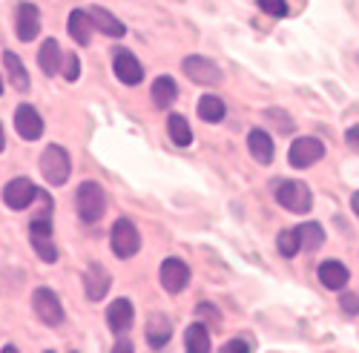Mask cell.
<instances>
[{"instance_id": "24", "label": "cell", "mask_w": 359, "mask_h": 353, "mask_svg": "<svg viewBox=\"0 0 359 353\" xmlns=\"http://www.w3.org/2000/svg\"><path fill=\"white\" fill-rule=\"evenodd\" d=\"M224 115H227V106H224V101L219 95H204L198 101V118L204 124H222Z\"/></svg>"}, {"instance_id": "11", "label": "cell", "mask_w": 359, "mask_h": 353, "mask_svg": "<svg viewBox=\"0 0 359 353\" xmlns=\"http://www.w3.org/2000/svg\"><path fill=\"white\" fill-rule=\"evenodd\" d=\"M15 130L23 141H38L43 135V118L35 106H29V104H20L15 109Z\"/></svg>"}, {"instance_id": "13", "label": "cell", "mask_w": 359, "mask_h": 353, "mask_svg": "<svg viewBox=\"0 0 359 353\" xmlns=\"http://www.w3.org/2000/svg\"><path fill=\"white\" fill-rule=\"evenodd\" d=\"M133 319H135V307H133L130 299H115L107 307V325L115 336H124L133 328Z\"/></svg>"}, {"instance_id": "34", "label": "cell", "mask_w": 359, "mask_h": 353, "mask_svg": "<svg viewBox=\"0 0 359 353\" xmlns=\"http://www.w3.org/2000/svg\"><path fill=\"white\" fill-rule=\"evenodd\" d=\"M248 350H250V345L242 342V339H233V342H227V345L222 347V353H248Z\"/></svg>"}, {"instance_id": "10", "label": "cell", "mask_w": 359, "mask_h": 353, "mask_svg": "<svg viewBox=\"0 0 359 353\" xmlns=\"http://www.w3.org/2000/svg\"><path fill=\"white\" fill-rule=\"evenodd\" d=\"M15 32L23 43L35 41L38 32H41V9L35 4H18V12H15Z\"/></svg>"}, {"instance_id": "1", "label": "cell", "mask_w": 359, "mask_h": 353, "mask_svg": "<svg viewBox=\"0 0 359 353\" xmlns=\"http://www.w3.org/2000/svg\"><path fill=\"white\" fill-rule=\"evenodd\" d=\"M273 195L276 201L287 213H296V216H305L313 210V193L305 181H296V179H279L276 187H273Z\"/></svg>"}, {"instance_id": "36", "label": "cell", "mask_w": 359, "mask_h": 353, "mask_svg": "<svg viewBox=\"0 0 359 353\" xmlns=\"http://www.w3.org/2000/svg\"><path fill=\"white\" fill-rule=\"evenodd\" d=\"M351 210H353V213L359 216V190H356V193L351 195Z\"/></svg>"}, {"instance_id": "2", "label": "cell", "mask_w": 359, "mask_h": 353, "mask_svg": "<svg viewBox=\"0 0 359 353\" xmlns=\"http://www.w3.org/2000/svg\"><path fill=\"white\" fill-rule=\"evenodd\" d=\"M69 172H72L69 153L64 150L61 144H49L46 150L41 153V175L46 179V184L64 187V184L69 181Z\"/></svg>"}, {"instance_id": "28", "label": "cell", "mask_w": 359, "mask_h": 353, "mask_svg": "<svg viewBox=\"0 0 359 353\" xmlns=\"http://www.w3.org/2000/svg\"><path fill=\"white\" fill-rule=\"evenodd\" d=\"M276 247H279V253H282L285 258H293L299 250H302V247H299V233H296V227L276 235Z\"/></svg>"}, {"instance_id": "23", "label": "cell", "mask_w": 359, "mask_h": 353, "mask_svg": "<svg viewBox=\"0 0 359 353\" xmlns=\"http://www.w3.org/2000/svg\"><path fill=\"white\" fill-rule=\"evenodd\" d=\"M167 135H170V141H172L175 146H190V144H193L190 121H187L184 115H178V112H172V115L167 118Z\"/></svg>"}, {"instance_id": "26", "label": "cell", "mask_w": 359, "mask_h": 353, "mask_svg": "<svg viewBox=\"0 0 359 353\" xmlns=\"http://www.w3.org/2000/svg\"><path fill=\"white\" fill-rule=\"evenodd\" d=\"M4 64H6V72H9V81L18 92H26L29 90V72L23 69V61L15 55V52H4Z\"/></svg>"}, {"instance_id": "8", "label": "cell", "mask_w": 359, "mask_h": 353, "mask_svg": "<svg viewBox=\"0 0 359 353\" xmlns=\"http://www.w3.org/2000/svg\"><path fill=\"white\" fill-rule=\"evenodd\" d=\"M38 193L41 190L32 184V179L18 175V179H12L4 187V201H6V207H12V210H26V207H32V201L38 198Z\"/></svg>"}, {"instance_id": "14", "label": "cell", "mask_w": 359, "mask_h": 353, "mask_svg": "<svg viewBox=\"0 0 359 353\" xmlns=\"http://www.w3.org/2000/svg\"><path fill=\"white\" fill-rule=\"evenodd\" d=\"M67 32H69V38L78 46H89V41H93V32H95V23H93V15H89V9H72L69 12Z\"/></svg>"}, {"instance_id": "4", "label": "cell", "mask_w": 359, "mask_h": 353, "mask_svg": "<svg viewBox=\"0 0 359 353\" xmlns=\"http://www.w3.org/2000/svg\"><path fill=\"white\" fill-rule=\"evenodd\" d=\"M109 244L115 258H133L141 250V233L130 219H118L109 233Z\"/></svg>"}, {"instance_id": "37", "label": "cell", "mask_w": 359, "mask_h": 353, "mask_svg": "<svg viewBox=\"0 0 359 353\" xmlns=\"http://www.w3.org/2000/svg\"><path fill=\"white\" fill-rule=\"evenodd\" d=\"M6 150V135H4V124H0V153Z\"/></svg>"}, {"instance_id": "35", "label": "cell", "mask_w": 359, "mask_h": 353, "mask_svg": "<svg viewBox=\"0 0 359 353\" xmlns=\"http://www.w3.org/2000/svg\"><path fill=\"white\" fill-rule=\"evenodd\" d=\"M345 141H348L351 150H359V124H356V127H351V130L345 132Z\"/></svg>"}, {"instance_id": "9", "label": "cell", "mask_w": 359, "mask_h": 353, "mask_svg": "<svg viewBox=\"0 0 359 353\" xmlns=\"http://www.w3.org/2000/svg\"><path fill=\"white\" fill-rule=\"evenodd\" d=\"M112 69H115V78L127 83V86H135L144 81V67L141 61L130 52V49H118L115 57H112Z\"/></svg>"}, {"instance_id": "25", "label": "cell", "mask_w": 359, "mask_h": 353, "mask_svg": "<svg viewBox=\"0 0 359 353\" xmlns=\"http://www.w3.org/2000/svg\"><path fill=\"white\" fill-rule=\"evenodd\" d=\"M184 350L187 353H207L210 350V333H207V325L193 321V325L184 331Z\"/></svg>"}, {"instance_id": "6", "label": "cell", "mask_w": 359, "mask_h": 353, "mask_svg": "<svg viewBox=\"0 0 359 353\" xmlns=\"http://www.w3.org/2000/svg\"><path fill=\"white\" fill-rule=\"evenodd\" d=\"M182 69L198 86H213L222 81V69L216 67V61H210V57H204V55H187L182 61Z\"/></svg>"}, {"instance_id": "16", "label": "cell", "mask_w": 359, "mask_h": 353, "mask_svg": "<svg viewBox=\"0 0 359 353\" xmlns=\"http://www.w3.org/2000/svg\"><path fill=\"white\" fill-rule=\"evenodd\" d=\"M38 67L46 78L57 75L64 69V52H61V43H57L55 38H46L41 43V52H38Z\"/></svg>"}, {"instance_id": "38", "label": "cell", "mask_w": 359, "mask_h": 353, "mask_svg": "<svg viewBox=\"0 0 359 353\" xmlns=\"http://www.w3.org/2000/svg\"><path fill=\"white\" fill-rule=\"evenodd\" d=\"M0 92H4V78H0Z\"/></svg>"}, {"instance_id": "3", "label": "cell", "mask_w": 359, "mask_h": 353, "mask_svg": "<svg viewBox=\"0 0 359 353\" xmlns=\"http://www.w3.org/2000/svg\"><path fill=\"white\" fill-rule=\"evenodd\" d=\"M75 210H78L81 221H86V224L101 221V216H104V210H107V195H104V190H101L95 181H83V184L78 187V195H75Z\"/></svg>"}, {"instance_id": "19", "label": "cell", "mask_w": 359, "mask_h": 353, "mask_svg": "<svg viewBox=\"0 0 359 353\" xmlns=\"http://www.w3.org/2000/svg\"><path fill=\"white\" fill-rule=\"evenodd\" d=\"M89 15H93V23H95V29H98L101 35H107V38H124L127 35V26L118 20L109 9L93 6V9H89Z\"/></svg>"}, {"instance_id": "17", "label": "cell", "mask_w": 359, "mask_h": 353, "mask_svg": "<svg viewBox=\"0 0 359 353\" xmlns=\"http://www.w3.org/2000/svg\"><path fill=\"white\" fill-rule=\"evenodd\" d=\"M348 279H351V273H348V268H345L342 261L327 258V261L319 264V282H322V287H327V290H342V287L348 284Z\"/></svg>"}, {"instance_id": "22", "label": "cell", "mask_w": 359, "mask_h": 353, "mask_svg": "<svg viewBox=\"0 0 359 353\" xmlns=\"http://www.w3.org/2000/svg\"><path fill=\"white\" fill-rule=\"evenodd\" d=\"M296 233H299V247H302L305 253H313V250H319V247L325 244V230H322L319 221H305V224H299Z\"/></svg>"}, {"instance_id": "15", "label": "cell", "mask_w": 359, "mask_h": 353, "mask_svg": "<svg viewBox=\"0 0 359 353\" xmlns=\"http://www.w3.org/2000/svg\"><path fill=\"white\" fill-rule=\"evenodd\" d=\"M109 273L101 268V264H89L86 273H83V290H86V299L89 302H101L107 293H109Z\"/></svg>"}, {"instance_id": "18", "label": "cell", "mask_w": 359, "mask_h": 353, "mask_svg": "<svg viewBox=\"0 0 359 353\" xmlns=\"http://www.w3.org/2000/svg\"><path fill=\"white\" fill-rule=\"evenodd\" d=\"M248 150H250V155H253L262 167H267V164L273 161V138L267 135L264 130L256 127V130L248 132Z\"/></svg>"}, {"instance_id": "12", "label": "cell", "mask_w": 359, "mask_h": 353, "mask_svg": "<svg viewBox=\"0 0 359 353\" xmlns=\"http://www.w3.org/2000/svg\"><path fill=\"white\" fill-rule=\"evenodd\" d=\"M190 284V268L182 258H164L161 261V287L167 293H182Z\"/></svg>"}, {"instance_id": "29", "label": "cell", "mask_w": 359, "mask_h": 353, "mask_svg": "<svg viewBox=\"0 0 359 353\" xmlns=\"http://www.w3.org/2000/svg\"><path fill=\"white\" fill-rule=\"evenodd\" d=\"M259 9L267 12L271 18H285L287 15V0H256Z\"/></svg>"}, {"instance_id": "33", "label": "cell", "mask_w": 359, "mask_h": 353, "mask_svg": "<svg viewBox=\"0 0 359 353\" xmlns=\"http://www.w3.org/2000/svg\"><path fill=\"white\" fill-rule=\"evenodd\" d=\"M196 316L204 319V321H213V325H219V310H216L213 305H207V302H201V305L196 307Z\"/></svg>"}, {"instance_id": "31", "label": "cell", "mask_w": 359, "mask_h": 353, "mask_svg": "<svg viewBox=\"0 0 359 353\" xmlns=\"http://www.w3.org/2000/svg\"><path fill=\"white\" fill-rule=\"evenodd\" d=\"M339 307H342V313L356 316L359 313V296H356V293H342V296H339Z\"/></svg>"}, {"instance_id": "7", "label": "cell", "mask_w": 359, "mask_h": 353, "mask_svg": "<svg viewBox=\"0 0 359 353\" xmlns=\"http://www.w3.org/2000/svg\"><path fill=\"white\" fill-rule=\"evenodd\" d=\"M325 155V144L319 138H296L287 150V161L293 169H305V167H313L319 158Z\"/></svg>"}, {"instance_id": "5", "label": "cell", "mask_w": 359, "mask_h": 353, "mask_svg": "<svg viewBox=\"0 0 359 353\" xmlns=\"http://www.w3.org/2000/svg\"><path fill=\"white\" fill-rule=\"evenodd\" d=\"M32 310L46 328H61L64 325V305H61V299H57V293L49 290V287H38L32 293Z\"/></svg>"}, {"instance_id": "27", "label": "cell", "mask_w": 359, "mask_h": 353, "mask_svg": "<svg viewBox=\"0 0 359 353\" xmlns=\"http://www.w3.org/2000/svg\"><path fill=\"white\" fill-rule=\"evenodd\" d=\"M32 247H35L41 261H46V264L57 261V247L52 244V235H32Z\"/></svg>"}, {"instance_id": "30", "label": "cell", "mask_w": 359, "mask_h": 353, "mask_svg": "<svg viewBox=\"0 0 359 353\" xmlns=\"http://www.w3.org/2000/svg\"><path fill=\"white\" fill-rule=\"evenodd\" d=\"M61 75H64L69 83H75V81L81 78V61H78V55H75V52L64 57V69H61Z\"/></svg>"}, {"instance_id": "20", "label": "cell", "mask_w": 359, "mask_h": 353, "mask_svg": "<svg viewBox=\"0 0 359 353\" xmlns=\"http://www.w3.org/2000/svg\"><path fill=\"white\" fill-rule=\"evenodd\" d=\"M170 336H172V321L164 313H156L153 319L147 321V342H149V347H153V350L167 347Z\"/></svg>"}, {"instance_id": "32", "label": "cell", "mask_w": 359, "mask_h": 353, "mask_svg": "<svg viewBox=\"0 0 359 353\" xmlns=\"http://www.w3.org/2000/svg\"><path fill=\"white\" fill-rule=\"evenodd\" d=\"M264 118H267V121H273L276 127L287 130V132L293 130V121H290V118H287V115H285L282 109H267V112H264Z\"/></svg>"}, {"instance_id": "21", "label": "cell", "mask_w": 359, "mask_h": 353, "mask_svg": "<svg viewBox=\"0 0 359 353\" xmlns=\"http://www.w3.org/2000/svg\"><path fill=\"white\" fill-rule=\"evenodd\" d=\"M149 95H153V104L158 109H170L178 98V83L170 78V75H161L153 81V90H149Z\"/></svg>"}]
</instances>
